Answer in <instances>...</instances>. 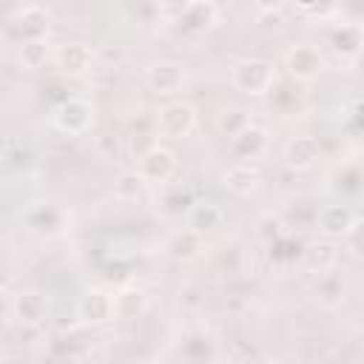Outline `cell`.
<instances>
[{
	"label": "cell",
	"instance_id": "obj_7",
	"mask_svg": "<svg viewBox=\"0 0 364 364\" xmlns=\"http://www.w3.org/2000/svg\"><path fill=\"white\" fill-rule=\"evenodd\" d=\"M77 318L88 327H102L114 321V290L88 287L77 301Z\"/></svg>",
	"mask_w": 364,
	"mask_h": 364
},
{
	"label": "cell",
	"instance_id": "obj_9",
	"mask_svg": "<svg viewBox=\"0 0 364 364\" xmlns=\"http://www.w3.org/2000/svg\"><path fill=\"white\" fill-rule=\"evenodd\" d=\"M51 63L57 65L60 74L65 77H80L85 71H91L94 65V48L82 40H68V43H60L51 54Z\"/></svg>",
	"mask_w": 364,
	"mask_h": 364
},
{
	"label": "cell",
	"instance_id": "obj_5",
	"mask_svg": "<svg viewBox=\"0 0 364 364\" xmlns=\"http://www.w3.org/2000/svg\"><path fill=\"white\" fill-rule=\"evenodd\" d=\"M324 68H327V60L321 48L313 43H299L284 51V71L296 82H313L316 77H321Z\"/></svg>",
	"mask_w": 364,
	"mask_h": 364
},
{
	"label": "cell",
	"instance_id": "obj_6",
	"mask_svg": "<svg viewBox=\"0 0 364 364\" xmlns=\"http://www.w3.org/2000/svg\"><path fill=\"white\" fill-rule=\"evenodd\" d=\"M51 122L60 134L68 136H80L94 125V105L82 97H65L54 111H51Z\"/></svg>",
	"mask_w": 364,
	"mask_h": 364
},
{
	"label": "cell",
	"instance_id": "obj_29",
	"mask_svg": "<svg viewBox=\"0 0 364 364\" xmlns=\"http://www.w3.org/2000/svg\"><path fill=\"white\" fill-rule=\"evenodd\" d=\"M341 128L350 136H358L361 134V128H358V100H350V108L341 114Z\"/></svg>",
	"mask_w": 364,
	"mask_h": 364
},
{
	"label": "cell",
	"instance_id": "obj_17",
	"mask_svg": "<svg viewBox=\"0 0 364 364\" xmlns=\"http://www.w3.org/2000/svg\"><path fill=\"white\" fill-rule=\"evenodd\" d=\"M148 310V293L136 284H125L114 293V321H136Z\"/></svg>",
	"mask_w": 364,
	"mask_h": 364
},
{
	"label": "cell",
	"instance_id": "obj_27",
	"mask_svg": "<svg viewBox=\"0 0 364 364\" xmlns=\"http://www.w3.org/2000/svg\"><path fill=\"white\" fill-rule=\"evenodd\" d=\"M358 188H361V171H358L355 162H347V165L336 168V173H333V191H336V193H350V196H355Z\"/></svg>",
	"mask_w": 364,
	"mask_h": 364
},
{
	"label": "cell",
	"instance_id": "obj_22",
	"mask_svg": "<svg viewBox=\"0 0 364 364\" xmlns=\"http://www.w3.org/2000/svg\"><path fill=\"white\" fill-rule=\"evenodd\" d=\"M222 219H225L222 208L216 202H208V199H193V205L185 213V225L193 228V230H199V233H205V236L210 230H216L222 225Z\"/></svg>",
	"mask_w": 364,
	"mask_h": 364
},
{
	"label": "cell",
	"instance_id": "obj_11",
	"mask_svg": "<svg viewBox=\"0 0 364 364\" xmlns=\"http://www.w3.org/2000/svg\"><path fill=\"white\" fill-rule=\"evenodd\" d=\"M208 250V242H205V233L193 230V228H182V230H173L165 242V253L173 259V262H196L202 259Z\"/></svg>",
	"mask_w": 364,
	"mask_h": 364
},
{
	"label": "cell",
	"instance_id": "obj_16",
	"mask_svg": "<svg viewBox=\"0 0 364 364\" xmlns=\"http://www.w3.org/2000/svg\"><path fill=\"white\" fill-rule=\"evenodd\" d=\"M336 262H338L336 239L318 236V239H313V242H307V245L301 247V264H304V270H310L313 276H316V273H324V270H330V267H336Z\"/></svg>",
	"mask_w": 364,
	"mask_h": 364
},
{
	"label": "cell",
	"instance_id": "obj_26",
	"mask_svg": "<svg viewBox=\"0 0 364 364\" xmlns=\"http://www.w3.org/2000/svg\"><path fill=\"white\" fill-rule=\"evenodd\" d=\"M148 191V182L142 179V173L134 168V171H122L117 179H114V196L119 202H136L142 199Z\"/></svg>",
	"mask_w": 364,
	"mask_h": 364
},
{
	"label": "cell",
	"instance_id": "obj_15",
	"mask_svg": "<svg viewBox=\"0 0 364 364\" xmlns=\"http://www.w3.org/2000/svg\"><path fill=\"white\" fill-rule=\"evenodd\" d=\"M11 316L23 327H40L48 316V299L40 290H20L11 299Z\"/></svg>",
	"mask_w": 364,
	"mask_h": 364
},
{
	"label": "cell",
	"instance_id": "obj_25",
	"mask_svg": "<svg viewBox=\"0 0 364 364\" xmlns=\"http://www.w3.org/2000/svg\"><path fill=\"white\" fill-rule=\"evenodd\" d=\"M253 119H250V111L247 108H242V105H228V108H222L219 114H216V131L225 136V139H230V136H236L242 128H247Z\"/></svg>",
	"mask_w": 364,
	"mask_h": 364
},
{
	"label": "cell",
	"instance_id": "obj_21",
	"mask_svg": "<svg viewBox=\"0 0 364 364\" xmlns=\"http://www.w3.org/2000/svg\"><path fill=\"white\" fill-rule=\"evenodd\" d=\"M259 182H262V173H259V168L250 165V162H236V165H230V168L222 173V185H225L230 193H236V196L253 193V191L259 188Z\"/></svg>",
	"mask_w": 364,
	"mask_h": 364
},
{
	"label": "cell",
	"instance_id": "obj_12",
	"mask_svg": "<svg viewBox=\"0 0 364 364\" xmlns=\"http://www.w3.org/2000/svg\"><path fill=\"white\" fill-rule=\"evenodd\" d=\"M347 293H350V284H347V279H344L336 267H330V270H324V273H316L313 299H316L324 310L341 307V304L347 301Z\"/></svg>",
	"mask_w": 364,
	"mask_h": 364
},
{
	"label": "cell",
	"instance_id": "obj_10",
	"mask_svg": "<svg viewBox=\"0 0 364 364\" xmlns=\"http://www.w3.org/2000/svg\"><path fill=\"white\" fill-rule=\"evenodd\" d=\"M355 219H358V213L350 205L333 202V205H324V208L316 210V230H318V236L338 242L355 225Z\"/></svg>",
	"mask_w": 364,
	"mask_h": 364
},
{
	"label": "cell",
	"instance_id": "obj_4",
	"mask_svg": "<svg viewBox=\"0 0 364 364\" xmlns=\"http://www.w3.org/2000/svg\"><path fill=\"white\" fill-rule=\"evenodd\" d=\"M136 171L142 173V179L148 185H165L176 176L179 171V159H176V151L162 145V142H154L148 151H142L136 156Z\"/></svg>",
	"mask_w": 364,
	"mask_h": 364
},
{
	"label": "cell",
	"instance_id": "obj_23",
	"mask_svg": "<svg viewBox=\"0 0 364 364\" xmlns=\"http://www.w3.org/2000/svg\"><path fill=\"white\" fill-rule=\"evenodd\" d=\"M330 46L341 60H355L361 51V28L355 23H341L330 34Z\"/></svg>",
	"mask_w": 364,
	"mask_h": 364
},
{
	"label": "cell",
	"instance_id": "obj_20",
	"mask_svg": "<svg viewBox=\"0 0 364 364\" xmlns=\"http://www.w3.org/2000/svg\"><path fill=\"white\" fill-rule=\"evenodd\" d=\"M48 11L43 6H26L20 9L14 17H11V26L14 31L23 37V40H34V37H48Z\"/></svg>",
	"mask_w": 364,
	"mask_h": 364
},
{
	"label": "cell",
	"instance_id": "obj_30",
	"mask_svg": "<svg viewBox=\"0 0 364 364\" xmlns=\"http://www.w3.org/2000/svg\"><path fill=\"white\" fill-rule=\"evenodd\" d=\"M293 3H296V9H299L301 14H318L324 0H293Z\"/></svg>",
	"mask_w": 364,
	"mask_h": 364
},
{
	"label": "cell",
	"instance_id": "obj_24",
	"mask_svg": "<svg viewBox=\"0 0 364 364\" xmlns=\"http://www.w3.org/2000/svg\"><path fill=\"white\" fill-rule=\"evenodd\" d=\"M51 54H54V48L48 43V37H34V40H23L17 57H20V65L23 68L40 71V68H46L51 63Z\"/></svg>",
	"mask_w": 364,
	"mask_h": 364
},
{
	"label": "cell",
	"instance_id": "obj_18",
	"mask_svg": "<svg viewBox=\"0 0 364 364\" xmlns=\"http://www.w3.org/2000/svg\"><path fill=\"white\" fill-rule=\"evenodd\" d=\"M321 159V142L316 136H293L284 145V165L293 171H307Z\"/></svg>",
	"mask_w": 364,
	"mask_h": 364
},
{
	"label": "cell",
	"instance_id": "obj_34",
	"mask_svg": "<svg viewBox=\"0 0 364 364\" xmlns=\"http://www.w3.org/2000/svg\"><path fill=\"white\" fill-rule=\"evenodd\" d=\"M3 91H6V82L0 80V100H3Z\"/></svg>",
	"mask_w": 364,
	"mask_h": 364
},
{
	"label": "cell",
	"instance_id": "obj_2",
	"mask_svg": "<svg viewBox=\"0 0 364 364\" xmlns=\"http://www.w3.org/2000/svg\"><path fill=\"white\" fill-rule=\"evenodd\" d=\"M68 222H71L68 210L63 205H57V202H48V199L31 202L23 210V225L37 239H60L68 230Z\"/></svg>",
	"mask_w": 364,
	"mask_h": 364
},
{
	"label": "cell",
	"instance_id": "obj_31",
	"mask_svg": "<svg viewBox=\"0 0 364 364\" xmlns=\"http://www.w3.org/2000/svg\"><path fill=\"white\" fill-rule=\"evenodd\" d=\"M250 3H253L259 11H279V9L287 6L290 0H250Z\"/></svg>",
	"mask_w": 364,
	"mask_h": 364
},
{
	"label": "cell",
	"instance_id": "obj_14",
	"mask_svg": "<svg viewBox=\"0 0 364 364\" xmlns=\"http://www.w3.org/2000/svg\"><path fill=\"white\" fill-rule=\"evenodd\" d=\"M267 142H270L267 131H264L262 125H256V122H250L247 128H242L236 136H230V139H228L230 154H233L239 162H253V159L264 156Z\"/></svg>",
	"mask_w": 364,
	"mask_h": 364
},
{
	"label": "cell",
	"instance_id": "obj_1",
	"mask_svg": "<svg viewBox=\"0 0 364 364\" xmlns=\"http://www.w3.org/2000/svg\"><path fill=\"white\" fill-rule=\"evenodd\" d=\"M230 85L245 97H264L276 85V65L264 57H245L233 63Z\"/></svg>",
	"mask_w": 364,
	"mask_h": 364
},
{
	"label": "cell",
	"instance_id": "obj_32",
	"mask_svg": "<svg viewBox=\"0 0 364 364\" xmlns=\"http://www.w3.org/2000/svg\"><path fill=\"white\" fill-rule=\"evenodd\" d=\"M11 313V301L6 299V293H0V324L6 321V316Z\"/></svg>",
	"mask_w": 364,
	"mask_h": 364
},
{
	"label": "cell",
	"instance_id": "obj_8",
	"mask_svg": "<svg viewBox=\"0 0 364 364\" xmlns=\"http://www.w3.org/2000/svg\"><path fill=\"white\" fill-rule=\"evenodd\" d=\"M145 85L156 97H176L185 88V68L176 60H156L145 68Z\"/></svg>",
	"mask_w": 364,
	"mask_h": 364
},
{
	"label": "cell",
	"instance_id": "obj_28",
	"mask_svg": "<svg viewBox=\"0 0 364 364\" xmlns=\"http://www.w3.org/2000/svg\"><path fill=\"white\" fill-rule=\"evenodd\" d=\"M287 233V225H284V219L282 216H273V213H267V216H262L259 222H256V236L262 239V242H276V239H282Z\"/></svg>",
	"mask_w": 364,
	"mask_h": 364
},
{
	"label": "cell",
	"instance_id": "obj_19",
	"mask_svg": "<svg viewBox=\"0 0 364 364\" xmlns=\"http://www.w3.org/2000/svg\"><path fill=\"white\" fill-rule=\"evenodd\" d=\"M159 199H156V208L159 213H165L168 219H179L188 213V208L193 205V191L188 185H176V182H165L159 185Z\"/></svg>",
	"mask_w": 364,
	"mask_h": 364
},
{
	"label": "cell",
	"instance_id": "obj_3",
	"mask_svg": "<svg viewBox=\"0 0 364 364\" xmlns=\"http://www.w3.org/2000/svg\"><path fill=\"white\" fill-rule=\"evenodd\" d=\"M156 134L159 136H168V139H182V136H191L196 122H199V114L191 102L185 100H171L165 102L156 114Z\"/></svg>",
	"mask_w": 364,
	"mask_h": 364
},
{
	"label": "cell",
	"instance_id": "obj_13",
	"mask_svg": "<svg viewBox=\"0 0 364 364\" xmlns=\"http://www.w3.org/2000/svg\"><path fill=\"white\" fill-rule=\"evenodd\" d=\"M179 23L191 34H205L219 23V6L213 0H185L179 9Z\"/></svg>",
	"mask_w": 364,
	"mask_h": 364
},
{
	"label": "cell",
	"instance_id": "obj_33",
	"mask_svg": "<svg viewBox=\"0 0 364 364\" xmlns=\"http://www.w3.org/2000/svg\"><path fill=\"white\" fill-rule=\"evenodd\" d=\"M3 31H6V20H3V14H0V37H3Z\"/></svg>",
	"mask_w": 364,
	"mask_h": 364
}]
</instances>
